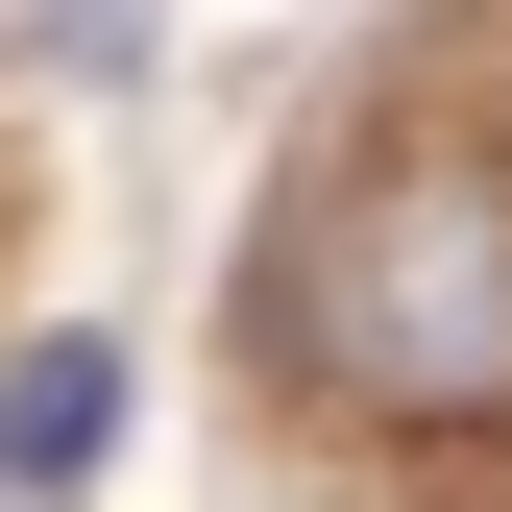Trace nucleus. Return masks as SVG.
I'll use <instances>...</instances> for the list:
<instances>
[{"mask_svg": "<svg viewBox=\"0 0 512 512\" xmlns=\"http://www.w3.org/2000/svg\"><path fill=\"white\" fill-rule=\"evenodd\" d=\"M342 366L391 415H488L512 391V171H391L366 196V269H342Z\"/></svg>", "mask_w": 512, "mask_h": 512, "instance_id": "1", "label": "nucleus"}, {"mask_svg": "<svg viewBox=\"0 0 512 512\" xmlns=\"http://www.w3.org/2000/svg\"><path fill=\"white\" fill-rule=\"evenodd\" d=\"M98 415H122V342H25V366H0V488H74Z\"/></svg>", "mask_w": 512, "mask_h": 512, "instance_id": "2", "label": "nucleus"}]
</instances>
